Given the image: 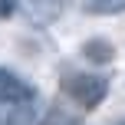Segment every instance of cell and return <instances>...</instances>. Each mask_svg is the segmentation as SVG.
Here are the masks:
<instances>
[{
	"label": "cell",
	"mask_w": 125,
	"mask_h": 125,
	"mask_svg": "<svg viewBox=\"0 0 125 125\" xmlns=\"http://www.w3.org/2000/svg\"><path fill=\"white\" fill-rule=\"evenodd\" d=\"M62 89H66L69 99H76L82 109H95L109 92V79L105 76H92V73H73L62 79Z\"/></svg>",
	"instance_id": "cell-1"
},
{
	"label": "cell",
	"mask_w": 125,
	"mask_h": 125,
	"mask_svg": "<svg viewBox=\"0 0 125 125\" xmlns=\"http://www.w3.org/2000/svg\"><path fill=\"white\" fill-rule=\"evenodd\" d=\"M36 99V89L26 79H20L13 69H0V109H7V119L17 109H30Z\"/></svg>",
	"instance_id": "cell-2"
},
{
	"label": "cell",
	"mask_w": 125,
	"mask_h": 125,
	"mask_svg": "<svg viewBox=\"0 0 125 125\" xmlns=\"http://www.w3.org/2000/svg\"><path fill=\"white\" fill-rule=\"evenodd\" d=\"M20 3H23V10L33 17V23L50 26V23H56L62 13H66V7L73 3V0H20Z\"/></svg>",
	"instance_id": "cell-3"
},
{
	"label": "cell",
	"mask_w": 125,
	"mask_h": 125,
	"mask_svg": "<svg viewBox=\"0 0 125 125\" xmlns=\"http://www.w3.org/2000/svg\"><path fill=\"white\" fill-rule=\"evenodd\" d=\"M82 56L89 62H95V66H105V62H112V56H115V46L109 43L105 36H92V40L82 43Z\"/></svg>",
	"instance_id": "cell-4"
},
{
	"label": "cell",
	"mask_w": 125,
	"mask_h": 125,
	"mask_svg": "<svg viewBox=\"0 0 125 125\" xmlns=\"http://www.w3.org/2000/svg\"><path fill=\"white\" fill-rule=\"evenodd\" d=\"M82 13H92V17H115V13H125V0H82Z\"/></svg>",
	"instance_id": "cell-5"
},
{
	"label": "cell",
	"mask_w": 125,
	"mask_h": 125,
	"mask_svg": "<svg viewBox=\"0 0 125 125\" xmlns=\"http://www.w3.org/2000/svg\"><path fill=\"white\" fill-rule=\"evenodd\" d=\"M40 125H69V122H66V119H62V115H59V112H50V115H46V119H43V122H40Z\"/></svg>",
	"instance_id": "cell-6"
},
{
	"label": "cell",
	"mask_w": 125,
	"mask_h": 125,
	"mask_svg": "<svg viewBox=\"0 0 125 125\" xmlns=\"http://www.w3.org/2000/svg\"><path fill=\"white\" fill-rule=\"evenodd\" d=\"M115 125H125V119H122V122H115Z\"/></svg>",
	"instance_id": "cell-7"
},
{
	"label": "cell",
	"mask_w": 125,
	"mask_h": 125,
	"mask_svg": "<svg viewBox=\"0 0 125 125\" xmlns=\"http://www.w3.org/2000/svg\"><path fill=\"white\" fill-rule=\"evenodd\" d=\"M0 112H3V115H7V109H0Z\"/></svg>",
	"instance_id": "cell-8"
}]
</instances>
